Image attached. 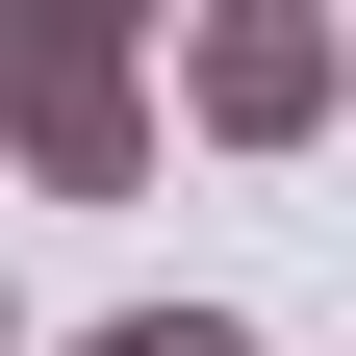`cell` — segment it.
Returning <instances> with one entry per match:
<instances>
[{"label": "cell", "instance_id": "cell-1", "mask_svg": "<svg viewBox=\"0 0 356 356\" xmlns=\"http://www.w3.org/2000/svg\"><path fill=\"white\" fill-rule=\"evenodd\" d=\"M0 153L51 178V204H127V178H153V51H127V0H0Z\"/></svg>", "mask_w": 356, "mask_h": 356}, {"label": "cell", "instance_id": "cell-2", "mask_svg": "<svg viewBox=\"0 0 356 356\" xmlns=\"http://www.w3.org/2000/svg\"><path fill=\"white\" fill-rule=\"evenodd\" d=\"M331 102H356V26L331 0H204V26H178V127H204V153H305Z\"/></svg>", "mask_w": 356, "mask_h": 356}, {"label": "cell", "instance_id": "cell-3", "mask_svg": "<svg viewBox=\"0 0 356 356\" xmlns=\"http://www.w3.org/2000/svg\"><path fill=\"white\" fill-rule=\"evenodd\" d=\"M51 356H254L229 305H102V331H51Z\"/></svg>", "mask_w": 356, "mask_h": 356}, {"label": "cell", "instance_id": "cell-4", "mask_svg": "<svg viewBox=\"0 0 356 356\" xmlns=\"http://www.w3.org/2000/svg\"><path fill=\"white\" fill-rule=\"evenodd\" d=\"M0 356H26V305H0Z\"/></svg>", "mask_w": 356, "mask_h": 356}]
</instances>
